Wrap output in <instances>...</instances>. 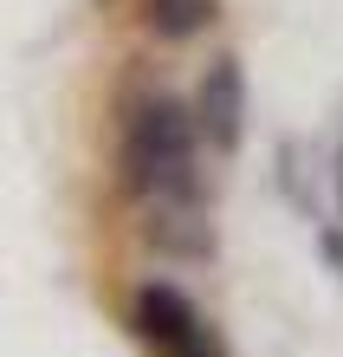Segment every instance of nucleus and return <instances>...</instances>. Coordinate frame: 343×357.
<instances>
[{"instance_id": "20e7f679", "label": "nucleus", "mask_w": 343, "mask_h": 357, "mask_svg": "<svg viewBox=\"0 0 343 357\" xmlns=\"http://www.w3.org/2000/svg\"><path fill=\"white\" fill-rule=\"evenodd\" d=\"M214 20H221V0H143V26L156 33L162 46H188Z\"/></svg>"}, {"instance_id": "f03ea898", "label": "nucleus", "mask_w": 343, "mask_h": 357, "mask_svg": "<svg viewBox=\"0 0 343 357\" xmlns=\"http://www.w3.org/2000/svg\"><path fill=\"white\" fill-rule=\"evenodd\" d=\"M130 338L149 357H227V338L214 331L201 299H188L168 280H143L130 292Z\"/></svg>"}, {"instance_id": "f257e3e1", "label": "nucleus", "mask_w": 343, "mask_h": 357, "mask_svg": "<svg viewBox=\"0 0 343 357\" xmlns=\"http://www.w3.org/2000/svg\"><path fill=\"white\" fill-rule=\"evenodd\" d=\"M207 143L182 91H136L117 117V176L143 215L207 208Z\"/></svg>"}, {"instance_id": "7ed1b4c3", "label": "nucleus", "mask_w": 343, "mask_h": 357, "mask_svg": "<svg viewBox=\"0 0 343 357\" xmlns=\"http://www.w3.org/2000/svg\"><path fill=\"white\" fill-rule=\"evenodd\" d=\"M188 111H195V130L207 143V156H233V150H240V137H246V72H240L233 52H221L201 72Z\"/></svg>"}]
</instances>
